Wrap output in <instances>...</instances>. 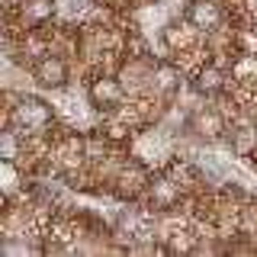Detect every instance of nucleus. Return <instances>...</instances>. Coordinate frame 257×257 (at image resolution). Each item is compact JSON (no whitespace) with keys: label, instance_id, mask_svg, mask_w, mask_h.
<instances>
[{"label":"nucleus","instance_id":"obj_2","mask_svg":"<svg viewBox=\"0 0 257 257\" xmlns=\"http://www.w3.org/2000/svg\"><path fill=\"white\" fill-rule=\"evenodd\" d=\"M23 119H29V122H45L48 109L42 106V103H36V100H26L23 103Z\"/></svg>","mask_w":257,"mask_h":257},{"label":"nucleus","instance_id":"obj_1","mask_svg":"<svg viewBox=\"0 0 257 257\" xmlns=\"http://www.w3.org/2000/svg\"><path fill=\"white\" fill-rule=\"evenodd\" d=\"M39 80H42V84H48V87H58L61 80H64V64L61 61H42L39 64Z\"/></svg>","mask_w":257,"mask_h":257},{"label":"nucleus","instance_id":"obj_3","mask_svg":"<svg viewBox=\"0 0 257 257\" xmlns=\"http://www.w3.org/2000/svg\"><path fill=\"white\" fill-rule=\"evenodd\" d=\"M193 20H196L199 26H209V23L219 20V13H215V7H203V4H199L196 10H193Z\"/></svg>","mask_w":257,"mask_h":257},{"label":"nucleus","instance_id":"obj_4","mask_svg":"<svg viewBox=\"0 0 257 257\" xmlns=\"http://www.w3.org/2000/svg\"><path fill=\"white\" fill-rule=\"evenodd\" d=\"M93 100H119V87L116 84H96L93 87Z\"/></svg>","mask_w":257,"mask_h":257}]
</instances>
